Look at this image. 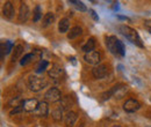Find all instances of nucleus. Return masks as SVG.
<instances>
[{
	"label": "nucleus",
	"mask_w": 151,
	"mask_h": 127,
	"mask_svg": "<svg viewBox=\"0 0 151 127\" xmlns=\"http://www.w3.org/2000/svg\"><path fill=\"white\" fill-rule=\"evenodd\" d=\"M49 66V62L48 61H45V60H42L41 62H40V65L37 66V68H36V72L37 73H42L43 71H45L47 70V67Z\"/></svg>",
	"instance_id": "obj_25"
},
{
	"label": "nucleus",
	"mask_w": 151,
	"mask_h": 127,
	"mask_svg": "<svg viewBox=\"0 0 151 127\" xmlns=\"http://www.w3.org/2000/svg\"><path fill=\"white\" fill-rule=\"evenodd\" d=\"M70 4H72L73 6H75L76 8L78 9V11H80V12H86L87 11V8H86V6L81 2V1H77V0H71L70 1Z\"/></svg>",
	"instance_id": "obj_22"
},
{
	"label": "nucleus",
	"mask_w": 151,
	"mask_h": 127,
	"mask_svg": "<svg viewBox=\"0 0 151 127\" xmlns=\"http://www.w3.org/2000/svg\"><path fill=\"white\" fill-rule=\"evenodd\" d=\"M35 116L36 117H47L49 113V105L47 102H40L37 109L35 110Z\"/></svg>",
	"instance_id": "obj_11"
},
{
	"label": "nucleus",
	"mask_w": 151,
	"mask_h": 127,
	"mask_svg": "<svg viewBox=\"0 0 151 127\" xmlns=\"http://www.w3.org/2000/svg\"><path fill=\"white\" fill-rule=\"evenodd\" d=\"M119 31L126 37L129 42H132V44L137 45L138 48H143V46H144L143 43H142L141 37L138 35V33H137L135 29H132V28L128 27V26H120V27H119Z\"/></svg>",
	"instance_id": "obj_2"
},
{
	"label": "nucleus",
	"mask_w": 151,
	"mask_h": 127,
	"mask_svg": "<svg viewBox=\"0 0 151 127\" xmlns=\"http://www.w3.org/2000/svg\"><path fill=\"white\" fill-rule=\"evenodd\" d=\"M106 44L108 50L113 53L114 55H120V57H124L126 55V48L124 44L117 39L115 36H108L106 38Z\"/></svg>",
	"instance_id": "obj_1"
},
{
	"label": "nucleus",
	"mask_w": 151,
	"mask_h": 127,
	"mask_svg": "<svg viewBox=\"0 0 151 127\" xmlns=\"http://www.w3.org/2000/svg\"><path fill=\"white\" fill-rule=\"evenodd\" d=\"M81 34H83V29H81L80 27H73V28L70 30L68 37H69V39H73L76 37L80 36Z\"/></svg>",
	"instance_id": "obj_20"
},
{
	"label": "nucleus",
	"mask_w": 151,
	"mask_h": 127,
	"mask_svg": "<svg viewBox=\"0 0 151 127\" xmlns=\"http://www.w3.org/2000/svg\"><path fill=\"white\" fill-rule=\"evenodd\" d=\"M22 111H24L23 109V105H18V106H15V109H13L11 111V116H13V114H17V113H20V112H22Z\"/></svg>",
	"instance_id": "obj_26"
},
{
	"label": "nucleus",
	"mask_w": 151,
	"mask_h": 127,
	"mask_svg": "<svg viewBox=\"0 0 151 127\" xmlns=\"http://www.w3.org/2000/svg\"><path fill=\"white\" fill-rule=\"evenodd\" d=\"M12 43L11 42H5V43H1V59H4V55H7L12 51Z\"/></svg>",
	"instance_id": "obj_19"
},
{
	"label": "nucleus",
	"mask_w": 151,
	"mask_h": 127,
	"mask_svg": "<svg viewBox=\"0 0 151 127\" xmlns=\"http://www.w3.org/2000/svg\"><path fill=\"white\" fill-rule=\"evenodd\" d=\"M84 60L90 64V65H94V66H98L100 60H101V57H100V53L96 52V51H92V52H88V53H85L84 55Z\"/></svg>",
	"instance_id": "obj_5"
},
{
	"label": "nucleus",
	"mask_w": 151,
	"mask_h": 127,
	"mask_svg": "<svg viewBox=\"0 0 151 127\" xmlns=\"http://www.w3.org/2000/svg\"><path fill=\"white\" fill-rule=\"evenodd\" d=\"M28 16H29V8L26 4H21L20 6V11H19V21L21 23L26 22L28 20Z\"/></svg>",
	"instance_id": "obj_12"
},
{
	"label": "nucleus",
	"mask_w": 151,
	"mask_h": 127,
	"mask_svg": "<svg viewBox=\"0 0 151 127\" xmlns=\"http://www.w3.org/2000/svg\"><path fill=\"white\" fill-rule=\"evenodd\" d=\"M38 104H40V102H38L36 98L26 99V101L22 103L23 109H24V111H27V112H35V110L37 109Z\"/></svg>",
	"instance_id": "obj_8"
},
{
	"label": "nucleus",
	"mask_w": 151,
	"mask_h": 127,
	"mask_svg": "<svg viewBox=\"0 0 151 127\" xmlns=\"http://www.w3.org/2000/svg\"><path fill=\"white\" fill-rule=\"evenodd\" d=\"M90 13H91V15H92V18H94L95 21H98L99 20V18H98V15H96V13H95L93 9H90Z\"/></svg>",
	"instance_id": "obj_28"
},
{
	"label": "nucleus",
	"mask_w": 151,
	"mask_h": 127,
	"mask_svg": "<svg viewBox=\"0 0 151 127\" xmlns=\"http://www.w3.org/2000/svg\"><path fill=\"white\" fill-rule=\"evenodd\" d=\"M34 59V55H32V53H28V55H26L22 59H21V61H20V64L22 65V66H26V65H28L32 60Z\"/></svg>",
	"instance_id": "obj_24"
},
{
	"label": "nucleus",
	"mask_w": 151,
	"mask_h": 127,
	"mask_svg": "<svg viewBox=\"0 0 151 127\" xmlns=\"http://www.w3.org/2000/svg\"><path fill=\"white\" fill-rule=\"evenodd\" d=\"M139 108H141L139 102L136 101V99H132V98L128 99V101H126V103L123 104V110H124L126 112H129V113L137 111Z\"/></svg>",
	"instance_id": "obj_7"
},
{
	"label": "nucleus",
	"mask_w": 151,
	"mask_h": 127,
	"mask_svg": "<svg viewBox=\"0 0 151 127\" xmlns=\"http://www.w3.org/2000/svg\"><path fill=\"white\" fill-rule=\"evenodd\" d=\"M76 120H77V114H76L73 111H69V112L65 114V117H64V121H65L66 126H69V127L73 126Z\"/></svg>",
	"instance_id": "obj_14"
},
{
	"label": "nucleus",
	"mask_w": 151,
	"mask_h": 127,
	"mask_svg": "<svg viewBox=\"0 0 151 127\" xmlns=\"http://www.w3.org/2000/svg\"><path fill=\"white\" fill-rule=\"evenodd\" d=\"M113 127H120V126H113Z\"/></svg>",
	"instance_id": "obj_30"
},
{
	"label": "nucleus",
	"mask_w": 151,
	"mask_h": 127,
	"mask_svg": "<svg viewBox=\"0 0 151 127\" xmlns=\"http://www.w3.org/2000/svg\"><path fill=\"white\" fill-rule=\"evenodd\" d=\"M44 98L48 102L56 103V102L62 99V92H60L59 89H57V88H50L49 90L44 94Z\"/></svg>",
	"instance_id": "obj_4"
},
{
	"label": "nucleus",
	"mask_w": 151,
	"mask_h": 127,
	"mask_svg": "<svg viewBox=\"0 0 151 127\" xmlns=\"http://www.w3.org/2000/svg\"><path fill=\"white\" fill-rule=\"evenodd\" d=\"M33 20H34V22H38L40 21V18H42V9H41V7L40 6H36L35 8H34V12H33Z\"/></svg>",
	"instance_id": "obj_23"
},
{
	"label": "nucleus",
	"mask_w": 151,
	"mask_h": 127,
	"mask_svg": "<svg viewBox=\"0 0 151 127\" xmlns=\"http://www.w3.org/2000/svg\"><path fill=\"white\" fill-rule=\"evenodd\" d=\"M28 86H29V89L32 91H37L42 90L45 86H47V81L43 79V77H38V76H30L29 77V81H28Z\"/></svg>",
	"instance_id": "obj_3"
},
{
	"label": "nucleus",
	"mask_w": 151,
	"mask_h": 127,
	"mask_svg": "<svg viewBox=\"0 0 151 127\" xmlns=\"http://www.w3.org/2000/svg\"><path fill=\"white\" fill-rule=\"evenodd\" d=\"M22 52H23V46H22V45H17V46L14 48V53L12 55V61H13V62L17 61L20 58V55H22Z\"/></svg>",
	"instance_id": "obj_21"
},
{
	"label": "nucleus",
	"mask_w": 151,
	"mask_h": 127,
	"mask_svg": "<svg viewBox=\"0 0 151 127\" xmlns=\"http://www.w3.org/2000/svg\"><path fill=\"white\" fill-rule=\"evenodd\" d=\"M49 73V76L50 77H52V79H58V77H60V75H62V73H63V70H62V67L59 66V65H52L51 66V68L48 71Z\"/></svg>",
	"instance_id": "obj_13"
},
{
	"label": "nucleus",
	"mask_w": 151,
	"mask_h": 127,
	"mask_svg": "<svg viewBox=\"0 0 151 127\" xmlns=\"http://www.w3.org/2000/svg\"><path fill=\"white\" fill-rule=\"evenodd\" d=\"M2 14L7 20H12L13 18L14 14H15V11H14V7H13L12 2H9V1L5 2L4 8H2Z\"/></svg>",
	"instance_id": "obj_10"
},
{
	"label": "nucleus",
	"mask_w": 151,
	"mask_h": 127,
	"mask_svg": "<svg viewBox=\"0 0 151 127\" xmlns=\"http://www.w3.org/2000/svg\"><path fill=\"white\" fill-rule=\"evenodd\" d=\"M147 127H151V126H147Z\"/></svg>",
	"instance_id": "obj_31"
},
{
	"label": "nucleus",
	"mask_w": 151,
	"mask_h": 127,
	"mask_svg": "<svg viewBox=\"0 0 151 127\" xmlns=\"http://www.w3.org/2000/svg\"><path fill=\"white\" fill-rule=\"evenodd\" d=\"M69 27H70V20H69L68 18H62V20L59 21V23H58V30H59L60 34H65V33H68Z\"/></svg>",
	"instance_id": "obj_15"
},
{
	"label": "nucleus",
	"mask_w": 151,
	"mask_h": 127,
	"mask_svg": "<svg viewBox=\"0 0 151 127\" xmlns=\"http://www.w3.org/2000/svg\"><path fill=\"white\" fill-rule=\"evenodd\" d=\"M63 111H64V109L62 108V105H58V106H56L55 109L52 110L51 116H52L54 120L59 121V120H62V119H63Z\"/></svg>",
	"instance_id": "obj_16"
},
{
	"label": "nucleus",
	"mask_w": 151,
	"mask_h": 127,
	"mask_svg": "<svg viewBox=\"0 0 151 127\" xmlns=\"http://www.w3.org/2000/svg\"><path fill=\"white\" fill-rule=\"evenodd\" d=\"M55 21V14L54 13H47L45 15H44V18H43V21H42V26L45 28V27H48V26H50V24H52V22Z\"/></svg>",
	"instance_id": "obj_17"
},
{
	"label": "nucleus",
	"mask_w": 151,
	"mask_h": 127,
	"mask_svg": "<svg viewBox=\"0 0 151 127\" xmlns=\"http://www.w3.org/2000/svg\"><path fill=\"white\" fill-rule=\"evenodd\" d=\"M112 95H113V97L115 98H122L123 96H124V94L128 91V86H126V84H122V83H119V84H116L115 87H113L112 89Z\"/></svg>",
	"instance_id": "obj_6"
},
{
	"label": "nucleus",
	"mask_w": 151,
	"mask_h": 127,
	"mask_svg": "<svg viewBox=\"0 0 151 127\" xmlns=\"http://www.w3.org/2000/svg\"><path fill=\"white\" fill-rule=\"evenodd\" d=\"M107 73H108V70L106 65H98L92 70V74L95 79H102L107 75Z\"/></svg>",
	"instance_id": "obj_9"
},
{
	"label": "nucleus",
	"mask_w": 151,
	"mask_h": 127,
	"mask_svg": "<svg viewBox=\"0 0 151 127\" xmlns=\"http://www.w3.org/2000/svg\"><path fill=\"white\" fill-rule=\"evenodd\" d=\"M144 26H145L147 29H149L151 31V20H147V21L144 22Z\"/></svg>",
	"instance_id": "obj_27"
},
{
	"label": "nucleus",
	"mask_w": 151,
	"mask_h": 127,
	"mask_svg": "<svg viewBox=\"0 0 151 127\" xmlns=\"http://www.w3.org/2000/svg\"><path fill=\"white\" fill-rule=\"evenodd\" d=\"M94 48H95V39L94 38H90L86 42V44L83 46V51L85 53H88V52H92L94 50Z\"/></svg>",
	"instance_id": "obj_18"
},
{
	"label": "nucleus",
	"mask_w": 151,
	"mask_h": 127,
	"mask_svg": "<svg viewBox=\"0 0 151 127\" xmlns=\"http://www.w3.org/2000/svg\"><path fill=\"white\" fill-rule=\"evenodd\" d=\"M119 18H121V20H129L128 18H124V16H119Z\"/></svg>",
	"instance_id": "obj_29"
}]
</instances>
